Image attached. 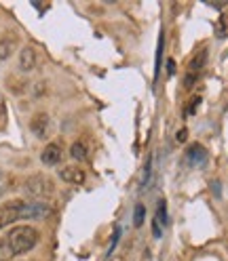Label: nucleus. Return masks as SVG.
<instances>
[{
	"label": "nucleus",
	"mask_w": 228,
	"mask_h": 261,
	"mask_svg": "<svg viewBox=\"0 0 228 261\" xmlns=\"http://www.w3.org/2000/svg\"><path fill=\"white\" fill-rule=\"evenodd\" d=\"M38 232L30 225H17L0 238V261H9L15 255L28 253L36 247Z\"/></svg>",
	"instance_id": "1"
},
{
	"label": "nucleus",
	"mask_w": 228,
	"mask_h": 261,
	"mask_svg": "<svg viewBox=\"0 0 228 261\" xmlns=\"http://www.w3.org/2000/svg\"><path fill=\"white\" fill-rule=\"evenodd\" d=\"M26 192L30 196H36V198H47V196H51L55 192V188H53V181L49 177L34 175L26 181Z\"/></svg>",
	"instance_id": "2"
},
{
	"label": "nucleus",
	"mask_w": 228,
	"mask_h": 261,
	"mask_svg": "<svg viewBox=\"0 0 228 261\" xmlns=\"http://www.w3.org/2000/svg\"><path fill=\"white\" fill-rule=\"evenodd\" d=\"M53 213V208L49 202L42 200H21V219H44Z\"/></svg>",
	"instance_id": "3"
},
{
	"label": "nucleus",
	"mask_w": 228,
	"mask_h": 261,
	"mask_svg": "<svg viewBox=\"0 0 228 261\" xmlns=\"http://www.w3.org/2000/svg\"><path fill=\"white\" fill-rule=\"evenodd\" d=\"M21 219V200H11L0 208V227H7Z\"/></svg>",
	"instance_id": "4"
},
{
	"label": "nucleus",
	"mask_w": 228,
	"mask_h": 261,
	"mask_svg": "<svg viewBox=\"0 0 228 261\" xmlns=\"http://www.w3.org/2000/svg\"><path fill=\"white\" fill-rule=\"evenodd\" d=\"M59 177L63 179L66 184H74V186H80V184H85V171L83 169H78V167H63L59 171Z\"/></svg>",
	"instance_id": "5"
},
{
	"label": "nucleus",
	"mask_w": 228,
	"mask_h": 261,
	"mask_svg": "<svg viewBox=\"0 0 228 261\" xmlns=\"http://www.w3.org/2000/svg\"><path fill=\"white\" fill-rule=\"evenodd\" d=\"M40 160L49 167L59 165L61 162V145L59 143H49L47 148L42 150V154H40Z\"/></svg>",
	"instance_id": "6"
},
{
	"label": "nucleus",
	"mask_w": 228,
	"mask_h": 261,
	"mask_svg": "<svg viewBox=\"0 0 228 261\" xmlns=\"http://www.w3.org/2000/svg\"><path fill=\"white\" fill-rule=\"evenodd\" d=\"M186 156H188V162L194 167L205 165V160H207V152H205V148L201 143H192L188 148V152H186Z\"/></svg>",
	"instance_id": "7"
},
{
	"label": "nucleus",
	"mask_w": 228,
	"mask_h": 261,
	"mask_svg": "<svg viewBox=\"0 0 228 261\" xmlns=\"http://www.w3.org/2000/svg\"><path fill=\"white\" fill-rule=\"evenodd\" d=\"M19 68L24 72H30L36 68V51L32 46H26L21 48V55H19Z\"/></svg>",
	"instance_id": "8"
},
{
	"label": "nucleus",
	"mask_w": 228,
	"mask_h": 261,
	"mask_svg": "<svg viewBox=\"0 0 228 261\" xmlns=\"http://www.w3.org/2000/svg\"><path fill=\"white\" fill-rule=\"evenodd\" d=\"M47 126H49V116L47 114H36L34 118H32L30 122V128H32V133H34L36 137H47Z\"/></svg>",
	"instance_id": "9"
},
{
	"label": "nucleus",
	"mask_w": 228,
	"mask_h": 261,
	"mask_svg": "<svg viewBox=\"0 0 228 261\" xmlns=\"http://www.w3.org/2000/svg\"><path fill=\"white\" fill-rule=\"evenodd\" d=\"M205 59H207V53H205V51H199V55L188 63V74L199 76V74H201V70H203V65H205Z\"/></svg>",
	"instance_id": "10"
},
{
	"label": "nucleus",
	"mask_w": 228,
	"mask_h": 261,
	"mask_svg": "<svg viewBox=\"0 0 228 261\" xmlns=\"http://www.w3.org/2000/svg\"><path fill=\"white\" fill-rule=\"evenodd\" d=\"M70 156L74 158V160H87L89 158V154H87V148H85V143L83 141H76V143H72V148H70Z\"/></svg>",
	"instance_id": "11"
},
{
	"label": "nucleus",
	"mask_w": 228,
	"mask_h": 261,
	"mask_svg": "<svg viewBox=\"0 0 228 261\" xmlns=\"http://www.w3.org/2000/svg\"><path fill=\"white\" fill-rule=\"evenodd\" d=\"M13 51H15V40L13 38H3L0 40V61L9 59Z\"/></svg>",
	"instance_id": "12"
},
{
	"label": "nucleus",
	"mask_w": 228,
	"mask_h": 261,
	"mask_svg": "<svg viewBox=\"0 0 228 261\" xmlns=\"http://www.w3.org/2000/svg\"><path fill=\"white\" fill-rule=\"evenodd\" d=\"M144 219H146V208H144V204H135V213H133V223L140 227L142 223H144Z\"/></svg>",
	"instance_id": "13"
},
{
	"label": "nucleus",
	"mask_w": 228,
	"mask_h": 261,
	"mask_svg": "<svg viewBox=\"0 0 228 261\" xmlns=\"http://www.w3.org/2000/svg\"><path fill=\"white\" fill-rule=\"evenodd\" d=\"M156 219H158V223H161V221H163V223L167 221V204H165V200H158V211H156Z\"/></svg>",
	"instance_id": "14"
},
{
	"label": "nucleus",
	"mask_w": 228,
	"mask_h": 261,
	"mask_svg": "<svg viewBox=\"0 0 228 261\" xmlns=\"http://www.w3.org/2000/svg\"><path fill=\"white\" fill-rule=\"evenodd\" d=\"M199 103H201V99H199V97H194V99H190V108H188V114H194V112H197Z\"/></svg>",
	"instance_id": "15"
},
{
	"label": "nucleus",
	"mask_w": 228,
	"mask_h": 261,
	"mask_svg": "<svg viewBox=\"0 0 228 261\" xmlns=\"http://www.w3.org/2000/svg\"><path fill=\"white\" fill-rule=\"evenodd\" d=\"M152 234H154L156 238L161 236V223H158V219H156V217L152 219Z\"/></svg>",
	"instance_id": "16"
},
{
	"label": "nucleus",
	"mask_w": 228,
	"mask_h": 261,
	"mask_svg": "<svg viewBox=\"0 0 228 261\" xmlns=\"http://www.w3.org/2000/svg\"><path fill=\"white\" fill-rule=\"evenodd\" d=\"M186 137H188V130L186 128H182V130H177V135H175V139L180 141V143H184L186 141Z\"/></svg>",
	"instance_id": "17"
},
{
	"label": "nucleus",
	"mask_w": 228,
	"mask_h": 261,
	"mask_svg": "<svg viewBox=\"0 0 228 261\" xmlns=\"http://www.w3.org/2000/svg\"><path fill=\"white\" fill-rule=\"evenodd\" d=\"M167 72H169V76H173V74H175V61H173V59H169V61H167Z\"/></svg>",
	"instance_id": "18"
}]
</instances>
